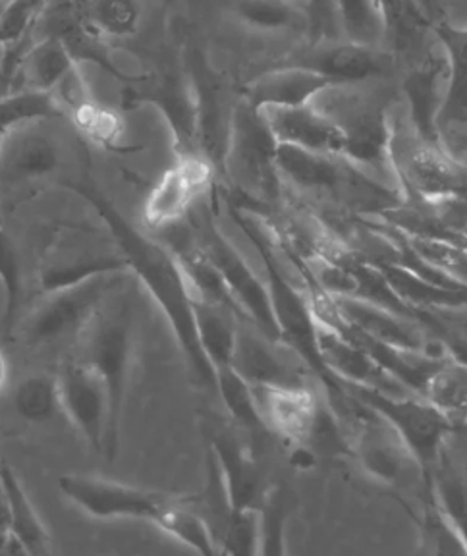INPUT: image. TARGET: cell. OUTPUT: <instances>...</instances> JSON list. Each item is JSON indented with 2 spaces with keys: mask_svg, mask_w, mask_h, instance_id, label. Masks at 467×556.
I'll return each mask as SVG.
<instances>
[{
  "mask_svg": "<svg viewBox=\"0 0 467 556\" xmlns=\"http://www.w3.org/2000/svg\"><path fill=\"white\" fill-rule=\"evenodd\" d=\"M62 186L96 208L104 228L114 236L128 260L134 277L155 298L156 304L171 323L193 382L200 384L205 392L217 391V369L209 362L201 346L193 315V294L176 253L165 242L143 235L138 226L131 225L89 176L68 180Z\"/></svg>",
  "mask_w": 467,
  "mask_h": 556,
  "instance_id": "6da1fadb",
  "label": "cell"
},
{
  "mask_svg": "<svg viewBox=\"0 0 467 556\" xmlns=\"http://www.w3.org/2000/svg\"><path fill=\"white\" fill-rule=\"evenodd\" d=\"M228 203H230L234 220L240 225L248 240L260 252L263 267L267 273L268 294L277 317L280 337L288 346L294 348L295 352L305 359V364L310 365L320 389L325 391L323 396L329 402L330 408L337 412V416L342 419L344 426H350L359 402L355 399L352 389L337 381L320 359L319 344H317V317L313 313L307 290L295 287L294 282L282 273L277 253L273 252L270 236H267L260 220H255V215L250 208L234 205V201L230 200Z\"/></svg>",
  "mask_w": 467,
  "mask_h": 556,
  "instance_id": "7a4b0ae2",
  "label": "cell"
},
{
  "mask_svg": "<svg viewBox=\"0 0 467 556\" xmlns=\"http://www.w3.org/2000/svg\"><path fill=\"white\" fill-rule=\"evenodd\" d=\"M128 277L114 288L91 321L76 339V356L89 365L109 392V444L106 458L113 460L121 444V424L136 352V305Z\"/></svg>",
  "mask_w": 467,
  "mask_h": 556,
  "instance_id": "3957f363",
  "label": "cell"
},
{
  "mask_svg": "<svg viewBox=\"0 0 467 556\" xmlns=\"http://www.w3.org/2000/svg\"><path fill=\"white\" fill-rule=\"evenodd\" d=\"M277 156V138L261 109L240 96L234 109L223 176L234 184L243 200L277 203L285 186Z\"/></svg>",
  "mask_w": 467,
  "mask_h": 556,
  "instance_id": "277c9868",
  "label": "cell"
},
{
  "mask_svg": "<svg viewBox=\"0 0 467 556\" xmlns=\"http://www.w3.org/2000/svg\"><path fill=\"white\" fill-rule=\"evenodd\" d=\"M51 121L20 124L0 139L2 215L34 200L61 173L62 146L56 134L47 126Z\"/></svg>",
  "mask_w": 467,
  "mask_h": 556,
  "instance_id": "5b68a950",
  "label": "cell"
},
{
  "mask_svg": "<svg viewBox=\"0 0 467 556\" xmlns=\"http://www.w3.org/2000/svg\"><path fill=\"white\" fill-rule=\"evenodd\" d=\"M184 220L190 230L191 240L218 270L236 304L242 309L243 317L255 323L270 339L282 340L275 309L270 304L267 280H261L255 275L248 261L243 260L242 253L223 235L211 207L198 201Z\"/></svg>",
  "mask_w": 467,
  "mask_h": 556,
  "instance_id": "8992f818",
  "label": "cell"
},
{
  "mask_svg": "<svg viewBox=\"0 0 467 556\" xmlns=\"http://www.w3.org/2000/svg\"><path fill=\"white\" fill-rule=\"evenodd\" d=\"M130 273L99 275L74 287L47 292L20 319V339L31 350H45L66 340L76 342L104 300Z\"/></svg>",
  "mask_w": 467,
  "mask_h": 556,
  "instance_id": "52a82bcc",
  "label": "cell"
},
{
  "mask_svg": "<svg viewBox=\"0 0 467 556\" xmlns=\"http://www.w3.org/2000/svg\"><path fill=\"white\" fill-rule=\"evenodd\" d=\"M325 96L329 97V104L313 103L329 114L344 134L342 156L381 182L399 188V174L392 159L394 128L387 109L381 104L364 103L355 97L337 96L335 87L327 89Z\"/></svg>",
  "mask_w": 467,
  "mask_h": 556,
  "instance_id": "ba28073f",
  "label": "cell"
},
{
  "mask_svg": "<svg viewBox=\"0 0 467 556\" xmlns=\"http://www.w3.org/2000/svg\"><path fill=\"white\" fill-rule=\"evenodd\" d=\"M352 392L400 434L427 478L451 439L454 427L451 417L419 394H389L373 389H352Z\"/></svg>",
  "mask_w": 467,
  "mask_h": 556,
  "instance_id": "9c48e42d",
  "label": "cell"
},
{
  "mask_svg": "<svg viewBox=\"0 0 467 556\" xmlns=\"http://www.w3.org/2000/svg\"><path fill=\"white\" fill-rule=\"evenodd\" d=\"M122 270H130V265L109 230L103 238L87 230H62L45 245L37 267V285L41 294H47Z\"/></svg>",
  "mask_w": 467,
  "mask_h": 556,
  "instance_id": "30bf717a",
  "label": "cell"
},
{
  "mask_svg": "<svg viewBox=\"0 0 467 556\" xmlns=\"http://www.w3.org/2000/svg\"><path fill=\"white\" fill-rule=\"evenodd\" d=\"M184 72L190 79L198 109V141L200 153L207 159L217 176L225 170L226 148L232 128L234 109L238 101L228 96V86L217 70L211 66L200 47L191 45L184 54Z\"/></svg>",
  "mask_w": 467,
  "mask_h": 556,
  "instance_id": "8fae6325",
  "label": "cell"
},
{
  "mask_svg": "<svg viewBox=\"0 0 467 556\" xmlns=\"http://www.w3.org/2000/svg\"><path fill=\"white\" fill-rule=\"evenodd\" d=\"M62 495L70 503L76 504L79 510L97 520H130L153 521L156 526L159 518L173 506L180 496L166 495L159 491L124 485L118 481L96 478V476H79L70 473L59 478Z\"/></svg>",
  "mask_w": 467,
  "mask_h": 556,
  "instance_id": "7c38bea8",
  "label": "cell"
},
{
  "mask_svg": "<svg viewBox=\"0 0 467 556\" xmlns=\"http://www.w3.org/2000/svg\"><path fill=\"white\" fill-rule=\"evenodd\" d=\"M230 367L251 387L302 389L312 387L310 375L315 377L294 348L285 340L270 339L251 321L238 323Z\"/></svg>",
  "mask_w": 467,
  "mask_h": 556,
  "instance_id": "4fadbf2b",
  "label": "cell"
},
{
  "mask_svg": "<svg viewBox=\"0 0 467 556\" xmlns=\"http://www.w3.org/2000/svg\"><path fill=\"white\" fill-rule=\"evenodd\" d=\"M392 159L404 195H417L427 205L467 195V166L456 161L449 149L434 148L416 136L402 148L394 139Z\"/></svg>",
  "mask_w": 467,
  "mask_h": 556,
  "instance_id": "5bb4252c",
  "label": "cell"
},
{
  "mask_svg": "<svg viewBox=\"0 0 467 556\" xmlns=\"http://www.w3.org/2000/svg\"><path fill=\"white\" fill-rule=\"evenodd\" d=\"M124 106L153 104L173 131L176 156H201L198 141V109L186 72H165L159 78L139 76L124 87Z\"/></svg>",
  "mask_w": 467,
  "mask_h": 556,
  "instance_id": "9a60e30c",
  "label": "cell"
},
{
  "mask_svg": "<svg viewBox=\"0 0 467 556\" xmlns=\"http://www.w3.org/2000/svg\"><path fill=\"white\" fill-rule=\"evenodd\" d=\"M348 431L352 441V456L373 481L400 486L412 469L421 471L400 434L362 402Z\"/></svg>",
  "mask_w": 467,
  "mask_h": 556,
  "instance_id": "2e32d148",
  "label": "cell"
},
{
  "mask_svg": "<svg viewBox=\"0 0 467 556\" xmlns=\"http://www.w3.org/2000/svg\"><path fill=\"white\" fill-rule=\"evenodd\" d=\"M451 79V61L437 43L425 52L416 66L407 70L402 81L412 131L417 139L434 148L446 149L442 141L441 113L449 97Z\"/></svg>",
  "mask_w": 467,
  "mask_h": 556,
  "instance_id": "e0dca14e",
  "label": "cell"
},
{
  "mask_svg": "<svg viewBox=\"0 0 467 556\" xmlns=\"http://www.w3.org/2000/svg\"><path fill=\"white\" fill-rule=\"evenodd\" d=\"M62 412L91 451L106 456L109 444V392L103 379L78 357H70L59 369Z\"/></svg>",
  "mask_w": 467,
  "mask_h": 556,
  "instance_id": "ac0fdd59",
  "label": "cell"
},
{
  "mask_svg": "<svg viewBox=\"0 0 467 556\" xmlns=\"http://www.w3.org/2000/svg\"><path fill=\"white\" fill-rule=\"evenodd\" d=\"M205 437L207 451L217 460L234 508L260 510L267 496V481L255 456L242 443L232 424L223 417L205 416Z\"/></svg>",
  "mask_w": 467,
  "mask_h": 556,
  "instance_id": "d6986e66",
  "label": "cell"
},
{
  "mask_svg": "<svg viewBox=\"0 0 467 556\" xmlns=\"http://www.w3.org/2000/svg\"><path fill=\"white\" fill-rule=\"evenodd\" d=\"M217 170L207 159L176 156V165L161 176L143 205V217L149 228L165 230L182 223L213 186Z\"/></svg>",
  "mask_w": 467,
  "mask_h": 556,
  "instance_id": "ffe728a7",
  "label": "cell"
},
{
  "mask_svg": "<svg viewBox=\"0 0 467 556\" xmlns=\"http://www.w3.org/2000/svg\"><path fill=\"white\" fill-rule=\"evenodd\" d=\"M288 64H300L329 78L335 86L346 87L364 84L369 79L384 78L392 70V56L377 47L354 41H317L312 49L295 54Z\"/></svg>",
  "mask_w": 467,
  "mask_h": 556,
  "instance_id": "44dd1931",
  "label": "cell"
},
{
  "mask_svg": "<svg viewBox=\"0 0 467 556\" xmlns=\"http://www.w3.org/2000/svg\"><path fill=\"white\" fill-rule=\"evenodd\" d=\"M320 359L337 381L350 389H373L389 394H416L377 364L364 348L342 337L338 330L317 321Z\"/></svg>",
  "mask_w": 467,
  "mask_h": 556,
  "instance_id": "7402d4cb",
  "label": "cell"
},
{
  "mask_svg": "<svg viewBox=\"0 0 467 556\" xmlns=\"http://www.w3.org/2000/svg\"><path fill=\"white\" fill-rule=\"evenodd\" d=\"M261 113L275 134L278 146L329 155H342L344 151V134L340 126L315 103L265 106Z\"/></svg>",
  "mask_w": 467,
  "mask_h": 556,
  "instance_id": "603a6c76",
  "label": "cell"
},
{
  "mask_svg": "<svg viewBox=\"0 0 467 556\" xmlns=\"http://www.w3.org/2000/svg\"><path fill=\"white\" fill-rule=\"evenodd\" d=\"M330 87H338L329 78L320 76L315 70L305 68L300 64H280L277 68L267 70L242 89L253 106H298L313 103L320 93Z\"/></svg>",
  "mask_w": 467,
  "mask_h": 556,
  "instance_id": "cb8c5ba5",
  "label": "cell"
},
{
  "mask_svg": "<svg viewBox=\"0 0 467 556\" xmlns=\"http://www.w3.org/2000/svg\"><path fill=\"white\" fill-rule=\"evenodd\" d=\"M261 416L270 433L282 437L286 443L303 444L312 429L323 396L313 387L302 389H270L253 387Z\"/></svg>",
  "mask_w": 467,
  "mask_h": 556,
  "instance_id": "d4e9b609",
  "label": "cell"
},
{
  "mask_svg": "<svg viewBox=\"0 0 467 556\" xmlns=\"http://www.w3.org/2000/svg\"><path fill=\"white\" fill-rule=\"evenodd\" d=\"M0 489L7 504V520L12 539L24 555H49L52 541L43 521L29 501L26 489L9 464H0Z\"/></svg>",
  "mask_w": 467,
  "mask_h": 556,
  "instance_id": "484cf974",
  "label": "cell"
},
{
  "mask_svg": "<svg viewBox=\"0 0 467 556\" xmlns=\"http://www.w3.org/2000/svg\"><path fill=\"white\" fill-rule=\"evenodd\" d=\"M78 64L61 37L43 35L39 41L29 45L20 59V89L51 93Z\"/></svg>",
  "mask_w": 467,
  "mask_h": 556,
  "instance_id": "4316f807",
  "label": "cell"
},
{
  "mask_svg": "<svg viewBox=\"0 0 467 556\" xmlns=\"http://www.w3.org/2000/svg\"><path fill=\"white\" fill-rule=\"evenodd\" d=\"M404 304L416 312H442L467 307V288L441 287L419 278L392 261H373Z\"/></svg>",
  "mask_w": 467,
  "mask_h": 556,
  "instance_id": "83f0119b",
  "label": "cell"
},
{
  "mask_svg": "<svg viewBox=\"0 0 467 556\" xmlns=\"http://www.w3.org/2000/svg\"><path fill=\"white\" fill-rule=\"evenodd\" d=\"M437 43L451 61L449 97L441 113V131L467 124V26H454L449 20L433 27Z\"/></svg>",
  "mask_w": 467,
  "mask_h": 556,
  "instance_id": "f1b7e54d",
  "label": "cell"
},
{
  "mask_svg": "<svg viewBox=\"0 0 467 556\" xmlns=\"http://www.w3.org/2000/svg\"><path fill=\"white\" fill-rule=\"evenodd\" d=\"M230 12L257 34H310V14L298 0H232Z\"/></svg>",
  "mask_w": 467,
  "mask_h": 556,
  "instance_id": "f546056e",
  "label": "cell"
},
{
  "mask_svg": "<svg viewBox=\"0 0 467 556\" xmlns=\"http://www.w3.org/2000/svg\"><path fill=\"white\" fill-rule=\"evenodd\" d=\"M193 315L209 362L217 371L230 367L238 323L242 319L225 305L213 304L200 295H193Z\"/></svg>",
  "mask_w": 467,
  "mask_h": 556,
  "instance_id": "4dcf8cb0",
  "label": "cell"
},
{
  "mask_svg": "<svg viewBox=\"0 0 467 556\" xmlns=\"http://www.w3.org/2000/svg\"><path fill=\"white\" fill-rule=\"evenodd\" d=\"M81 26L99 39H126L139 29L138 0H72Z\"/></svg>",
  "mask_w": 467,
  "mask_h": 556,
  "instance_id": "1f68e13d",
  "label": "cell"
},
{
  "mask_svg": "<svg viewBox=\"0 0 467 556\" xmlns=\"http://www.w3.org/2000/svg\"><path fill=\"white\" fill-rule=\"evenodd\" d=\"M425 481L467 545V468L452 460L449 444Z\"/></svg>",
  "mask_w": 467,
  "mask_h": 556,
  "instance_id": "d6a6232c",
  "label": "cell"
},
{
  "mask_svg": "<svg viewBox=\"0 0 467 556\" xmlns=\"http://www.w3.org/2000/svg\"><path fill=\"white\" fill-rule=\"evenodd\" d=\"M424 506L416 516L419 531V551L424 555L467 556V545L449 516L442 513L441 506L434 501L431 489L425 481Z\"/></svg>",
  "mask_w": 467,
  "mask_h": 556,
  "instance_id": "836d02e7",
  "label": "cell"
},
{
  "mask_svg": "<svg viewBox=\"0 0 467 556\" xmlns=\"http://www.w3.org/2000/svg\"><path fill=\"white\" fill-rule=\"evenodd\" d=\"M156 528H161L168 535L178 539L184 545L193 548L198 555H218L217 541L213 538V531L209 528L207 520L203 518V514L191 504V498L180 496L159 518Z\"/></svg>",
  "mask_w": 467,
  "mask_h": 556,
  "instance_id": "e575fe53",
  "label": "cell"
},
{
  "mask_svg": "<svg viewBox=\"0 0 467 556\" xmlns=\"http://www.w3.org/2000/svg\"><path fill=\"white\" fill-rule=\"evenodd\" d=\"M12 404L17 416L27 421H49L62 409L61 389L56 374L29 375L17 382Z\"/></svg>",
  "mask_w": 467,
  "mask_h": 556,
  "instance_id": "d590c367",
  "label": "cell"
},
{
  "mask_svg": "<svg viewBox=\"0 0 467 556\" xmlns=\"http://www.w3.org/2000/svg\"><path fill=\"white\" fill-rule=\"evenodd\" d=\"M217 392L225 404L226 414L236 426L243 427L253 433L268 431L257 406L255 389L243 379L242 375L234 371L232 367L218 369Z\"/></svg>",
  "mask_w": 467,
  "mask_h": 556,
  "instance_id": "8d00e7d4",
  "label": "cell"
},
{
  "mask_svg": "<svg viewBox=\"0 0 467 556\" xmlns=\"http://www.w3.org/2000/svg\"><path fill=\"white\" fill-rule=\"evenodd\" d=\"M377 4L387 26L384 41L392 43L394 51H414L425 34L433 31L416 0H377Z\"/></svg>",
  "mask_w": 467,
  "mask_h": 556,
  "instance_id": "74e56055",
  "label": "cell"
},
{
  "mask_svg": "<svg viewBox=\"0 0 467 556\" xmlns=\"http://www.w3.org/2000/svg\"><path fill=\"white\" fill-rule=\"evenodd\" d=\"M335 9L348 41L369 47L384 41L387 26L377 0H335Z\"/></svg>",
  "mask_w": 467,
  "mask_h": 556,
  "instance_id": "f35d334b",
  "label": "cell"
},
{
  "mask_svg": "<svg viewBox=\"0 0 467 556\" xmlns=\"http://www.w3.org/2000/svg\"><path fill=\"white\" fill-rule=\"evenodd\" d=\"M43 118H64V113L52 93L17 89L7 96H0V136H4L20 124Z\"/></svg>",
  "mask_w": 467,
  "mask_h": 556,
  "instance_id": "ab89813d",
  "label": "cell"
},
{
  "mask_svg": "<svg viewBox=\"0 0 467 556\" xmlns=\"http://www.w3.org/2000/svg\"><path fill=\"white\" fill-rule=\"evenodd\" d=\"M425 399L431 400L452 421L467 416V365L446 359L427 384Z\"/></svg>",
  "mask_w": 467,
  "mask_h": 556,
  "instance_id": "60d3db41",
  "label": "cell"
},
{
  "mask_svg": "<svg viewBox=\"0 0 467 556\" xmlns=\"http://www.w3.org/2000/svg\"><path fill=\"white\" fill-rule=\"evenodd\" d=\"M0 282L4 290V313L2 329L10 332L17 325V315L24 300V269L16 243L0 225Z\"/></svg>",
  "mask_w": 467,
  "mask_h": 556,
  "instance_id": "b9f144b4",
  "label": "cell"
},
{
  "mask_svg": "<svg viewBox=\"0 0 467 556\" xmlns=\"http://www.w3.org/2000/svg\"><path fill=\"white\" fill-rule=\"evenodd\" d=\"M288 520V498L285 486H268L260 508V555H285V528Z\"/></svg>",
  "mask_w": 467,
  "mask_h": 556,
  "instance_id": "7bdbcfd3",
  "label": "cell"
},
{
  "mask_svg": "<svg viewBox=\"0 0 467 556\" xmlns=\"http://www.w3.org/2000/svg\"><path fill=\"white\" fill-rule=\"evenodd\" d=\"M406 238L409 245L425 261H429L431 265L444 270L456 282L467 287V248H462L458 243L434 240V238H419V236L407 235Z\"/></svg>",
  "mask_w": 467,
  "mask_h": 556,
  "instance_id": "ee69618b",
  "label": "cell"
},
{
  "mask_svg": "<svg viewBox=\"0 0 467 556\" xmlns=\"http://www.w3.org/2000/svg\"><path fill=\"white\" fill-rule=\"evenodd\" d=\"M218 548L220 555H260V510L234 508Z\"/></svg>",
  "mask_w": 467,
  "mask_h": 556,
  "instance_id": "f6af8a7d",
  "label": "cell"
},
{
  "mask_svg": "<svg viewBox=\"0 0 467 556\" xmlns=\"http://www.w3.org/2000/svg\"><path fill=\"white\" fill-rule=\"evenodd\" d=\"M449 329L458 332L462 339L467 340V307H459V309H442V312H434Z\"/></svg>",
  "mask_w": 467,
  "mask_h": 556,
  "instance_id": "bcb514c9",
  "label": "cell"
},
{
  "mask_svg": "<svg viewBox=\"0 0 467 556\" xmlns=\"http://www.w3.org/2000/svg\"><path fill=\"white\" fill-rule=\"evenodd\" d=\"M416 4L431 24V29L437 24L446 22V0H416Z\"/></svg>",
  "mask_w": 467,
  "mask_h": 556,
  "instance_id": "7dc6e473",
  "label": "cell"
},
{
  "mask_svg": "<svg viewBox=\"0 0 467 556\" xmlns=\"http://www.w3.org/2000/svg\"><path fill=\"white\" fill-rule=\"evenodd\" d=\"M14 64L10 59L9 45L0 43V96H7L9 93L10 76L14 74Z\"/></svg>",
  "mask_w": 467,
  "mask_h": 556,
  "instance_id": "c3c4849f",
  "label": "cell"
},
{
  "mask_svg": "<svg viewBox=\"0 0 467 556\" xmlns=\"http://www.w3.org/2000/svg\"><path fill=\"white\" fill-rule=\"evenodd\" d=\"M449 441H454V443H458L459 448L462 451H466V458H464V466L467 468V419H459V421H454V427H452L451 439Z\"/></svg>",
  "mask_w": 467,
  "mask_h": 556,
  "instance_id": "681fc988",
  "label": "cell"
},
{
  "mask_svg": "<svg viewBox=\"0 0 467 556\" xmlns=\"http://www.w3.org/2000/svg\"><path fill=\"white\" fill-rule=\"evenodd\" d=\"M9 359H7V354H4V350L0 348V392H2V389L7 387V382H9Z\"/></svg>",
  "mask_w": 467,
  "mask_h": 556,
  "instance_id": "f907efd6",
  "label": "cell"
},
{
  "mask_svg": "<svg viewBox=\"0 0 467 556\" xmlns=\"http://www.w3.org/2000/svg\"><path fill=\"white\" fill-rule=\"evenodd\" d=\"M0 518H7V504H4V496H2V489H0Z\"/></svg>",
  "mask_w": 467,
  "mask_h": 556,
  "instance_id": "816d5d0a",
  "label": "cell"
},
{
  "mask_svg": "<svg viewBox=\"0 0 467 556\" xmlns=\"http://www.w3.org/2000/svg\"><path fill=\"white\" fill-rule=\"evenodd\" d=\"M0 139H2V136H0ZM0 225H4V215H2V208H0Z\"/></svg>",
  "mask_w": 467,
  "mask_h": 556,
  "instance_id": "f5cc1de1",
  "label": "cell"
}]
</instances>
